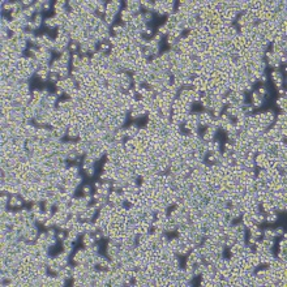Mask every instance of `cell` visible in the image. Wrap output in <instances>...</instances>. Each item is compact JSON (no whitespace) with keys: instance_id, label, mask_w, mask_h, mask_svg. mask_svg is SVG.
<instances>
[{"instance_id":"1","label":"cell","mask_w":287,"mask_h":287,"mask_svg":"<svg viewBox=\"0 0 287 287\" xmlns=\"http://www.w3.org/2000/svg\"><path fill=\"white\" fill-rule=\"evenodd\" d=\"M120 11H121V3L118 1V0L106 3V15H110V16H114V17H115Z\"/></svg>"},{"instance_id":"2","label":"cell","mask_w":287,"mask_h":287,"mask_svg":"<svg viewBox=\"0 0 287 287\" xmlns=\"http://www.w3.org/2000/svg\"><path fill=\"white\" fill-rule=\"evenodd\" d=\"M125 9H128L133 16L140 15L142 8H141V3L138 0H129L125 3Z\"/></svg>"},{"instance_id":"3","label":"cell","mask_w":287,"mask_h":287,"mask_svg":"<svg viewBox=\"0 0 287 287\" xmlns=\"http://www.w3.org/2000/svg\"><path fill=\"white\" fill-rule=\"evenodd\" d=\"M24 199L20 196V194H11L9 202H8V206L11 209H21L24 206Z\"/></svg>"},{"instance_id":"4","label":"cell","mask_w":287,"mask_h":287,"mask_svg":"<svg viewBox=\"0 0 287 287\" xmlns=\"http://www.w3.org/2000/svg\"><path fill=\"white\" fill-rule=\"evenodd\" d=\"M111 48H112V46H111L110 41L108 39H105L102 42H99L98 43V51L101 52V54L103 55H108L111 52Z\"/></svg>"},{"instance_id":"5","label":"cell","mask_w":287,"mask_h":287,"mask_svg":"<svg viewBox=\"0 0 287 287\" xmlns=\"http://www.w3.org/2000/svg\"><path fill=\"white\" fill-rule=\"evenodd\" d=\"M86 258H88V256H86L85 248H82V249H79L76 253H74V256H73V262H74V264H84V262L86 261Z\"/></svg>"},{"instance_id":"6","label":"cell","mask_w":287,"mask_h":287,"mask_svg":"<svg viewBox=\"0 0 287 287\" xmlns=\"http://www.w3.org/2000/svg\"><path fill=\"white\" fill-rule=\"evenodd\" d=\"M81 240H82L84 247H90V246H93V244L95 243V239H94V235H93V234H90V232H85V234H82Z\"/></svg>"},{"instance_id":"7","label":"cell","mask_w":287,"mask_h":287,"mask_svg":"<svg viewBox=\"0 0 287 287\" xmlns=\"http://www.w3.org/2000/svg\"><path fill=\"white\" fill-rule=\"evenodd\" d=\"M120 17H121V24H131V22L133 21V17H135V16H133L128 9L124 8V9L120 11Z\"/></svg>"},{"instance_id":"8","label":"cell","mask_w":287,"mask_h":287,"mask_svg":"<svg viewBox=\"0 0 287 287\" xmlns=\"http://www.w3.org/2000/svg\"><path fill=\"white\" fill-rule=\"evenodd\" d=\"M252 98H253V103H252L253 107H261L264 105V102H265V97L260 95L257 91H253L252 93Z\"/></svg>"},{"instance_id":"9","label":"cell","mask_w":287,"mask_h":287,"mask_svg":"<svg viewBox=\"0 0 287 287\" xmlns=\"http://www.w3.org/2000/svg\"><path fill=\"white\" fill-rule=\"evenodd\" d=\"M125 131H127V138H136V137H137V135H138L140 128H138L136 124H132V125H129V127L125 128Z\"/></svg>"},{"instance_id":"10","label":"cell","mask_w":287,"mask_h":287,"mask_svg":"<svg viewBox=\"0 0 287 287\" xmlns=\"http://www.w3.org/2000/svg\"><path fill=\"white\" fill-rule=\"evenodd\" d=\"M62 243H63V251L65 253H68V255H71L73 252V241H71L69 239H65Z\"/></svg>"},{"instance_id":"11","label":"cell","mask_w":287,"mask_h":287,"mask_svg":"<svg viewBox=\"0 0 287 287\" xmlns=\"http://www.w3.org/2000/svg\"><path fill=\"white\" fill-rule=\"evenodd\" d=\"M265 221L267 223H275L278 221V213L275 211H270V213L265 214Z\"/></svg>"},{"instance_id":"12","label":"cell","mask_w":287,"mask_h":287,"mask_svg":"<svg viewBox=\"0 0 287 287\" xmlns=\"http://www.w3.org/2000/svg\"><path fill=\"white\" fill-rule=\"evenodd\" d=\"M44 26L48 27V29H55V27H58V24H56V20H55V16L54 17H48L44 20Z\"/></svg>"},{"instance_id":"13","label":"cell","mask_w":287,"mask_h":287,"mask_svg":"<svg viewBox=\"0 0 287 287\" xmlns=\"http://www.w3.org/2000/svg\"><path fill=\"white\" fill-rule=\"evenodd\" d=\"M272 79L274 82H283V77L278 69H273L272 71Z\"/></svg>"},{"instance_id":"14","label":"cell","mask_w":287,"mask_h":287,"mask_svg":"<svg viewBox=\"0 0 287 287\" xmlns=\"http://www.w3.org/2000/svg\"><path fill=\"white\" fill-rule=\"evenodd\" d=\"M262 238L264 239H273V240H274L275 236H274L273 228H265V230H262Z\"/></svg>"},{"instance_id":"15","label":"cell","mask_w":287,"mask_h":287,"mask_svg":"<svg viewBox=\"0 0 287 287\" xmlns=\"http://www.w3.org/2000/svg\"><path fill=\"white\" fill-rule=\"evenodd\" d=\"M79 236H80V235H79V234H77L74 230L68 231V234H67V239H69V240L73 241V243L77 240V239H79Z\"/></svg>"},{"instance_id":"16","label":"cell","mask_w":287,"mask_h":287,"mask_svg":"<svg viewBox=\"0 0 287 287\" xmlns=\"http://www.w3.org/2000/svg\"><path fill=\"white\" fill-rule=\"evenodd\" d=\"M142 16H144V21H145V24H146V25L149 24V22H152L153 18H154V13H153V12H145V11H144Z\"/></svg>"},{"instance_id":"17","label":"cell","mask_w":287,"mask_h":287,"mask_svg":"<svg viewBox=\"0 0 287 287\" xmlns=\"http://www.w3.org/2000/svg\"><path fill=\"white\" fill-rule=\"evenodd\" d=\"M79 48H80V44L76 43V42H71L68 46V50L71 51V54H77L79 52Z\"/></svg>"},{"instance_id":"18","label":"cell","mask_w":287,"mask_h":287,"mask_svg":"<svg viewBox=\"0 0 287 287\" xmlns=\"http://www.w3.org/2000/svg\"><path fill=\"white\" fill-rule=\"evenodd\" d=\"M33 22H34L35 25H37L38 27L42 25V22H43V17H42V13H35V16L33 17Z\"/></svg>"},{"instance_id":"19","label":"cell","mask_w":287,"mask_h":287,"mask_svg":"<svg viewBox=\"0 0 287 287\" xmlns=\"http://www.w3.org/2000/svg\"><path fill=\"white\" fill-rule=\"evenodd\" d=\"M43 0H41V1H34V9L37 13H42L43 12Z\"/></svg>"},{"instance_id":"20","label":"cell","mask_w":287,"mask_h":287,"mask_svg":"<svg viewBox=\"0 0 287 287\" xmlns=\"http://www.w3.org/2000/svg\"><path fill=\"white\" fill-rule=\"evenodd\" d=\"M277 106L281 108V110L285 111L286 110V98H283V97H279V98L277 99Z\"/></svg>"},{"instance_id":"21","label":"cell","mask_w":287,"mask_h":287,"mask_svg":"<svg viewBox=\"0 0 287 287\" xmlns=\"http://www.w3.org/2000/svg\"><path fill=\"white\" fill-rule=\"evenodd\" d=\"M158 33H159L161 35H168V33H170V29H168V26H167L166 24L164 25H162V26H159V29H158Z\"/></svg>"},{"instance_id":"22","label":"cell","mask_w":287,"mask_h":287,"mask_svg":"<svg viewBox=\"0 0 287 287\" xmlns=\"http://www.w3.org/2000/svg\"><path fill=\"white\" fill-rule=\"evenodd\" d=\"M142 37L144 38H152L153 37V29L150 26H146L145 30L142 32Z\"/></svg>"},{"instance_id":"23","label":"cell","mask_w":287,"mask_h":287,"mask_svg":"<svg viewBox=\"0 0 287 287\" xmlns=\"http://www.w3.org/2000/svg\"><path fill=\"white\" fill-rule=\"evenodd\" d=\"M48 80L51 81L52 84H56L58 81L60 80L59 77V73H54V72H50V76H48Z\"/></svg>"},{"instance_id":"24","label":"cell","mask_w":287,"mask_h":287,"mask_svg":"<svg viewBox=\"0 0 287 287\" xmlns=\"http://www.w3.org/2000/svg\"><path fill=\"white\" fill-rule=\"evenodd\" d=\"M56 238H58V240H60V241H64L67 239V232H65V230H59L56 232Z\"/></svg>"},{"instance_id":"25","label":"cell","mask_w":287,"mask_h":287,"mask_svg":"<svg viewBox=\"0 0 287 287\" xmlns=\"http://www.w3.org/2000/svg\"><path fill=\"white\" fill-rule=\"evenodd\" d=\"M274 236L275 238H282L283 235H285V231H283V228L282 227H277V228H274Z\"/></svg>"},{"instance_id":"26","label":"cell","mask_w":287,"mask_h":287,"mask_svg":"<svg viewBox=\"0 0 287 287\" xmlns=\"http://www.w3.org/2000/svg\"><path fill=\"white\" fill-rule=\"evenodd\" d=\"M82 193L84 196H90L91 194V185H84L82 187Z\"/></svg>"},{"instance_id":"27","label":"cell","mask_w":287,"mask_h":287,"mask_svg":"<svg viewBox=\"0 0 287 287\" xmlns=\"http://www.w3.org/2000/svg\"><path fill=\"white\" fill-rule=\"evenodd\" d=\"M256 91H257V93L260 94V95H262V97H266V95H267V89H266V86H265V85L260 86V88H258V90H256Z\"/></svg>"},{"instance_id":"28","label":"cell","mask_w":287,"mask_h":287,"mask_svg":"<svg viewBox=\"0 0 287 287\" xmlns=\"http://www.w3.org/2000/svg\"><path fill=\"white\" fill-rule=\"evenodd\" d=\"M47 236L48 238H56V230H55V227H51V228H47Z\"/></svg>"},{"instance_id":"29","label":"cell","mask_w":287,"mask_h":287,"mask_svg":"<svg viewBox=\"0 0 287 287\" xmlns=\"http://www.w3.org/2000/svg\"><path fill=\"white\" fill-rule=\"evenodd\" d=\"M67 7V1H63V0H60V1H56L54 5L55 9H58V8H65Z\"/></svg>"},{"instance_id":"30","label":"cell","mask_w":287,"mask_h":287,"mask_svg":"<svg viewBox=\"0 0 287 287\" xmlns=\"http://www.w3.org/2000/svg\"><path fill=\"white\" fill-rule=\"evenodd\" d=\"M85 172H86L88 176H93V175L95 174V168H94V166H91V167H89V168H86Z\"/></svg>"},{"instance_id":"31","label":"cell","mask_w":287,"mask_h":287,"mask_svg":"<svg viewBox=\"0 0 287 287\" xmlns=\"http://www.w3.org/2000/svg\"><path fill=\"white\" fill-rule=\"evenodd\" d=\"M50 7H51V1H48V0H44V3H43V11H48Z\"/></svg>"},{"instance_id":"32","label":"cell","mask_w":287,"mask_h":287,"mask_svg":"<svg viewBox=\"0 0 287 287\" xmlns=\"http://www.w3.org/2000/svg\"><path fill=\"white\" fill-rule=\"evenodd\" d=\"M278 93L281 94V97L286 98V90H285V89H278Z\"/></svg>"},{"instance_id":"33","label":"cell","mask_w":287,"mask_h":287,"mask_svg":"<svg viewBox=\"0 0 287 287\" xmlns=\"http://www.w3.org/2000/svg\"><path fill=\"white\" fill-rule=\"evenodd\" d=\"M101 187H102V183L101 182H95V183H94V188H95V189L101 188Z\"/></svg>"}]
</instances>
